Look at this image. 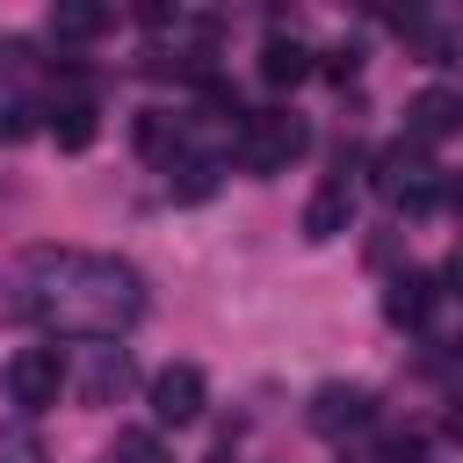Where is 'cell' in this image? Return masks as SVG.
<instances>
[{
	"label": "cell",
	"mask_w": 463,
	"mask_h": 463,
	"mask_svg": "<svg viewBox=\"0 0 463 463\" xmlns=\"http://www.w3.org/2000/svg\"><path fill=\"white\" fill-rule=\"evenodd\" d=\"M123 391H130V354H123V347H101L94 369H87V405H109V398H123Z\"/></svg>",
	"instance_id": "14"
},
{
	"label": "cell",
	"mask_w": 463,
	"mask_h": 463,
	"mask_svg": "<svg viewBox=\"0 0 463 463\" xmlns=\"http://www.w3.org/2000/svg\"><path fill=\"white\" fill-rule=\"evenodd\" d=\"M22 318H36L58 340H123L145 318V275L116 253H80V246H36L22 260Z\"/></svg>",
	"instance_id": "1"
},
{
	"label": "cell",
	"mask_w": 463,
	"mask_h": 463,
	"mask_svg": "<svg viewBox=\"0 0 463 463\" xmlns=\"http://www.w3.org/2000/svg\"><path fill=\"white\" fill-rule=\"evenodd\" d=\"M166 188H174V203H203V195L217 188V159H210V152H188V145H181V152L166 159Z\"/></svg>",
	"instance_id": "12"
},
{
	"label": "cell",
	"mask_w": 463,
	"mask_h": 463,
	"mask_svg": "<svg viewBox=\"0 0 463 463\" xmlns=\"http://www.w3.org/2000/svg\"><path fill=\"white\" fill-rule=\"evenodd\" d=\"M43 130L58 137V152H87V145H94V130H101V116H94V101H58Z\"/></svg>",
	"instance_id": "13"
},
{
	"label": "cell",
	"mask_w": 463,
	"mask_h": 463,
	"mask_svg": "<svg viewBox=\"0 0 463 463\" xmlns=\"http://www.w3.org/2000/svg\"><path fill=\"white\" fill-rule=\"evenodd\" d=\"M217 463H224V456H217Z\"/></svg>",
	"instance_id": "21"
},
{
	"label": "cell",
	"mask_w": 463,
	"mask_h": 463,
	"mask_svg": "<svg viewBox=\"0 0 463 463\" xmlns=\"http://www.w3.org/2000/svg\"><path fill=\"white\" fill-rule=\"evenodd\" d=\"M58 391H65V354H58V347H14V354H7V405H14L22 420L51 412Z\"/></svg>",
	"instance_id": "4"
},
{
	"label": "cell",
	"mask_w": 463,
	"mask_h": 463,
	"mask_svg": "<svg viewBox=\"0 0 463 463\" xmlns=\"http://www.w3.org/2000/svg\"><path fill=\"white\" fill-rule=\"evenodd\" d=\"M456 130H463V94H456V87H420V94L405 101V145L434 152V145H449Z\"/></svg>",
	"instance_id": "7"
},
{
	"label": "cell",
	"mask_w": 463,
	"mask_h": 463,
	"mask_svg": "<svg viewBox=\"0 0 463 463\" xmlns=\"http://www.w3.org/2000/svg\"><path fill=\"white\" fill-rule=\"evenodd\" d=\"M36 116H43L36 101H0V137H7V145H14V137H29V130H36Z\"/></svg>",
	"instance_id": "17"
},
{
	"label": "cell",
	"mask_w": 463,
	"mask_h": 463,
	"mask_svg": "<svg viewBox=\"0 0 463 463\" xmlns=\"http://www.w3.org/2000/svg\"><path fill=\"white\" fill-rule=\"evenodd\" d=\"M101 463H166V456H159L152 434H116V449H109Z\"/></svg>",
	"instance_id": "16"
},
{
	"label": "cell",
	"mask_w": 463,
	"mask_h": 463,
	"mask_svg": "<svg viewBox=\"0 0 463 463\" xmlns=\"http://www.w3.org/2000/svg\"><path fill=\"white\" fill-rule=\"evenodd\" d=\"M318 72H326V80H354V51H326Z\"/></svg>",
	"instance_id": "18"
},
{
	"label": "cell",
	"mask_w": 463,
	"mask_h": 463,
	"mask_svg": "<svg viewBox=\"0 0 463 463\" xmlns=\"http://www.w3.org/2000/svg\"><path fill=\"white\" fill-rule=\"evenodd\" d=\"M376 195L420 217V210H434V203H441V181H434V166H427V152L398 137V145H383V152H376Z\"/></svg>",
	"instance_id": "3"
},
{
	"label": "cell",
	"mask_w": 463,
	"mask_h": 463,
	"mask_svg": "<svg viewBox=\"0 0 463 463\" xmlns=\"http://www.w3.org/2000/svg\"><path fill=\"white\" fill-rule=\"evenodd\" d=\"M427 311H434V275H420V268L391 275V289H383V318H391V326H420Z\"/></svg>",
	"instance_id": "10"
},
{
	"label": "cell",
	"mask_w": 463,
	"mask_h": 463,
	"mask_svg": "<svg viewBox=\"0 0 463 463\" xmlns=\"http://www.w3.org/2000/svg\"><path fill=\"white\" fill-rule=\"evenodd\" d=\"M441 427H449V441L463 449V398H449V420H441Z\"/></svg>",
	"instance_id": "19"
},
{
	"label": "cell",
	"mask_w": 463,
	"mask_h": 463,
	"mask_svg": "<svg viewBox=\"0 0 463 463\" xmlns=\"http://www.w3.org/2000/svg\"><path fill=\"white\" fill-rule=\"evenodd\" d=\"M0 463H43V434L29 420H7L0 427Z\"/></svg>",
	"instance_id": "15"
},
{
	"label": "cell",
	"mask_w": 463,
	"mask_h": 463,
	"mask_svg": "<svg viewBox=\"0 0 463 463\" xmlns=\"http://www.w3.org/2000/svg\"><path fill=\"white\" fill-rule=\"evenodd\" d=\"M449 203H456V210H463V174H456V181H449Z\"/></svg>",
	"instance_id": "20"
},
{
	"label": "cell",
	"mask_w": 463,
	"mask_h": 463,
	"mask_svg": "<svg viewBox=\"0 0 463 463\" xmlns=\"http://www.w3.org/2000/svg\"><path fill=\"white\" fill-rule=\"evenodd\" d=\"M203 405H210V383H203L195 362H166V369L152 376V420H159V427H195Z\"/></svg>",
	"instance_id": "5"
},
{
	"label": "cell",
	"mask_w": 463,
	"mask_h": 463,
	"mask_svg": "<svg viewBox=\"0 0 463 463\" xmlns=\"http://www.w3.org/2000/svg\"><path fill=\"white\" fill-rule=\"evenodd\" d=\"M304 152H311V123L289 116V109H260V116L239 123V159H246V174H289Z\"/></svg>",
	"instance_id": "2"
},
{
	"label": "cell",
	"mask_w": 463,
	"mask_h": 463,
	"mask_svg": "<svg viewBox=\"0 0 463 463\" xmlns=\"http://www.w3.org/2000/svg\"><path fill=\"white\" fill-rule=\"evenodd\" d=\"M347 217H354V181H347V166H340V174H326V181L311 188V203H304V224H297V232H304L311 246H326V239H340V232H347Z\"/></svg>",
	"instance_id": "8"
},
{
	"label": "cell",
	"mask_w": 463,
	"mask_h": 463,
	"mask_svg": "<svg viewBox=\"0 0 463 463\" xmlns=\"http://www.w3.org/2000/svg\"><path fill=\"white\" fill-rule=\"evenodd\" d=\"M304 420L318 427V434H362L369 420H376V391L369 383H318L311 391V405H304Z\"/></svg>",
	"instance_id": "6"
},
{
	"label": "cell",
	"mask_w": 463,
	"mask_h": 463,
	"mask_svg": "<svg viewBox=\"0 0 463 463\" xmlns=\"http://www.w3.org/2000/svg\"><path fill=\"white\" fill-rule=\"evenodd\" d=\"M109 22H116V14H109L101 0H58V7H51V36H58V43H94Z\"/></svg>",
	"instance_id": "11"
},
{
	"label": "cell",
	"mask_w": 463,
	"mask_h": 463,
	"mask_svg": "<svg viewBox=\"0 0 463 463\" xmlns=\"http://www.w3.org/2000/svg\"><path fill=\"white\" fill-rule=\"evenodd\" d=\"M311 72H318V51H311L304 36H282V29H275V36L260 43V80H268V87H304Z\"/></svg>",
	"instance_id": "9"
}]
</instances>
